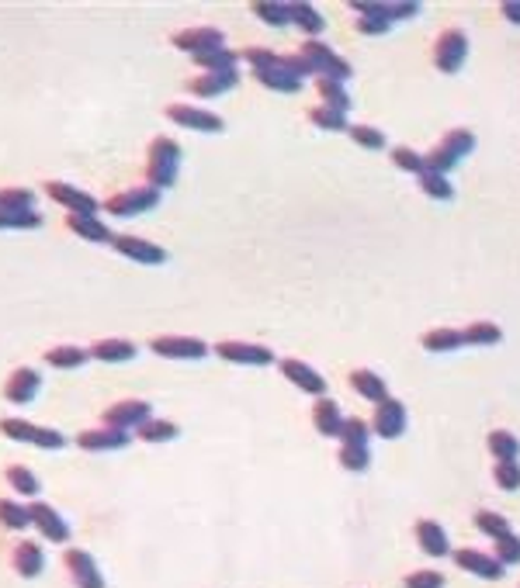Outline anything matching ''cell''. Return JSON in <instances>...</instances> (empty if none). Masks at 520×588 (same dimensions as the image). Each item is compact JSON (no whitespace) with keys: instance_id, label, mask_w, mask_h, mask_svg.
I'll list each match as a JSON object with an SVG mask.
<instances>
[{"instance_id":"1","label":"cell","mask_w":520,"mask_h":588,"mask_svg":"<svg viewBox=\"0 0 520 588\" xmlns=\"http://www.w3.org/2000/svg\"><path fill=\"white\" fill-rule=\"evenodd\" d=\"M177 166H181V146L170 135H157L146 146V184L167 190L177 184Z\"/></svg>"},{"instance_id":"2","label":"cell","mask_w":520,"mask_h":588,"mask_svg":"<svg viewBox=\"0 0 520 588\" xmlns=\"http://www.w3.org/2000/svg\"><path fill=\"white\" fill-rule=\"evenodd\" d=\"M160 205V190L150 184H139V187H126V190H115L111 197L101 201V212L115 218H135V215H146Z\"/></svg>"},{"instance_id":"3","label":"cell","mask_w":520,"mask_h":588,"mask_svg":"<svg viewBox=\"0 0 520 588\" xmlns=\"http://www.w3.org/2000/svg\"><path fill=\"white\" fill-rule=\"evenodd\" d=\"M0 436L14 439V443H32L38 450H63L66 436L56 430V426H38V423H28V419H0Z\"/></svg>"},{"instance_id":"4","label":"cell","mask_w":520,"mask_h":588,"mask_svg":"<svg viewBox=\"0 0 520 588\" xmlns=\"http://www.w3.org/2000/svg\"><path fill=\"white\" fill-rule=\"evenodd\" d=\"M212 353L219 360H226V364H240V367H267V364H274V350L250 340H223L212 346Z\"/></svg>"},{"instance_id":"5","label":"cell","mask_w":520,"mask_h":588,"mask_svg":"<svg viewBox=\"0 0 520 588\" xmlns=\"http://www.w3.org/2000/svg\"><path fill=\"white\" fill-rule=\"evenodd\" d=\"M302 56H305V60L316 66V77L337 80V84L351 80V62L344 60V56H337V52L326 45L323 38H305V45H302Z\"/></svg>"},{"instance_id":"6","label":"cell","mask_w":520,"mask_h":588,"mask_svg":"<svg viewBox=\"0 0 520 588\" xmlns=\"http://www.w3.org/2000/svg\"><path fill=\"white\" fill-rule=\"evenodd\" d=\"M468 60V35L461 28H444L434 42V66L441 73H458Z\"/></svg>"},{"instance_id":"7","label":"cell","mask_w":520,"mask_h":588,"mask_svg":"<svg viewBox=\"0 0 520 588\" xmlns=\"http://www.w3.org/2000/svg\"><path fill=\"white\" fill-rule=\"evenodd\" d=\"M153 415V408L146 399H118L115 405H108L104 408V415H101V426H111V430H139L146 419Z\"/></svg>"},{"instance_id":"8","label":"cell","mask_w":520,"mask_h":588,"mask_svg":"<svg viewBox=\"0 0 520 588\" xmlns=\"http://www.w3.org/2000/svg\"><path fill=\"white\" fill-rule=\"evenodd\" d=\"M167 118L188 132H205V135H219L226 122L215 115V111H205V108H195V104H167Z\"/></svg>"},{"instance_id":"9","label":"cell","mask_w":520,"mask_h":588,"mask_svg":"<svg viewBox=\"0 0 520 588\" xmlns=\"http://www.w3.org/2000/svg\"><path fill=\"white\" fill-rule=\"evenodd\" d=\"M150 350L157 357H167V360H201V357L212 353V346L198 340V336H153Z\"/></svg>"},{"instance_id":"10","label":"cell","mask_w":520,"mask_h":588,"mask_svg":"<svg viewBox=\"0 0 520 588\" xmlns=\"http://www.w3.org/2000/svg\"><path fill=\"white\" fill-rule=\"evenodd\" d=\"M63 568H66V575H69V582L77 588H108L94 554H87V551H80V547H69V551H66Z\"/></svg>"},{"instance_id":"11","label":"cell","mask_w":520,"mask_h":588,"mask_svg":"<svg viewBox=\"0 0 520 588\" xmlns=\"http://www.w3.org/2000/svg\"><path fill=\"white\" fill-rule=\"evenodd\" d=\"M170 42H174V49L191 52V56L212 52V49H226V35H223V28H212V25H195V28L174 31Z\"/></svg>"},{"instance_id":"12","label":"cell","mask_w":520,"mask_h":588,"mask_svg":"<svg viewBox=\"0 0 520 588\" xmlns=\"http://www.w3.org/2000/svg\"><path fill=\"white\" fill-rule=\"evenodd\" d=\"M111 246L118 249L126 260H132V263H146V267L167 263V249H163L160 243L139 239V236H129V232H115V236H111Z\"/></svg>"},{"instance_id":"13","label":"cell","mask_w":520,"mask_h":588,"mask_svg":"<svg viewBox=\"0 0 520 588\" xmlns=\"http://www.w3.org/2000/svg\"><path fill=\"white\" fill-rule=\"evenodd\" d=\"M45 194L56 201V205H63L66 215H98L101 212V201H94L87 190H80V187L73 184H63V181H49L45 184Z\"/></svg>"},{"instance_id":"14","label":"cell","mask_w":520,"mask_h":588,"mask_svg":"<svg viewBox=\"0 0 520 588\" xmlns=\"http://www.w3.org/2000/svg\"><path fill=\"white\" fill-rule=\"evenodd\" d=\"M371 433L382 436V439H399L406 433V405L399 399H386V402L375 405V419H371Z\"/></svg>"},{"instance_id":"15","label":"cell","mask_w":520,"mask_h":588,"mask_svg":"<svg viewBox=\"0 0 520 588\" xmlns=\"http://www.w3.org/2000/svg\"><path fill=\"white\" fill-rule=\"evenodd\" d=\"M132 443V436L126 430H111V426H94L77 433V447L84 454H111V450H126Z\"/></svg>"},{"instance_id":"16","label":"cell","mask_w":520,"mask_h":588,"mask_svg":"<svg viewBox=\"0 0 520 588\" xmlns=\"http://www.w3.org/2000/svg\"><path fill=\"white\" fill-rule=\"evenodd\" d=\"M278 367H281V374L292 381L298 391H305V395H313V399H323L326 395V377L316 371V367H309L305 360L285 357V360H278Z\"/></svg>"},{"instance_id":"17","label":"cell","mask_w":520,"mask_h":588,"mask_svg":"<svg viewBox=\"0 0 520 588\" xmlns=\"http://www.w3.org/2000/svg\"><path fill=\"white\" fill-rule=\"evenodd\" d=\"M455 564L461 571H468V575H475V578H486V582H500V578L507 575V564H500L492 554H483V551H475V547L455 551Z\"/></svg>"},{"instance_id":"18","label":"cell","mask_w":520,"mask_h":588,"mask_svg":"<svg viewBox=\"0 0 520 588\" xmlns=\"http://www.w3.org/2000/svg\"><path fill=\"white\" fill-rule=\"evenodd\" d=\"M28 512H32V527L38 529V536H45L49 544H66L69 540V527L60 516V509H53L49 502H32Z\"/></svg>"},{"instance_id":"19","label":"cell","mask_w":520,"mask_h":588,"mask_svg":"<svg viewBox=\"0 0 520 588\" xmlns=\"http://www.w3.org/2000/svg\"><path fill=\"white\" fill-rule=\"evenodd\" d=\"M42 388V374L35 367H14L11 377L4 381V399L11 405H28Z\"/></svg>"},{"instance_id":"20","label":"cell","mask_w":520,"mask_h":588,"mask_svg":"<svg viewBox=\"0 0 520 588\" xmlns=\"http://www.w3.org/2000/svg\"><path fill=\"white\" fill-rule=\"evenodd\" d=\"M236 84H240V69H226V73H198V77H191L184 87H188V93H195V97H201V101H208V97H223V93H229Z\"/></svg>"},{"instance_id":"21","label":"cell","mask_w":520,"mask_h":588,"mask_svg":"<svg viewBox=\"0 0 520 588\" xmlns=\"http://www.w3.org/2000/svg\"><path fill=\"white\" fill-rule=\"evenodd\" d=\"M413 536H417V547H420L427 558H448V554H451L448 533H444L441 523H434V520H420V523L413 527Z\"/></svg>"},{"instance_id":"22","label":"cell","mask_w":520,"mask_h":588,"mask_svg":"<svg viewBox=\"0 0 520 588\" xmlns=\"http://www.w3.org/2000/svg\"><path fill=\"white\" fill-rule=\"evenodd\" d=\"M91 360H101V364H126L139 353V346L132 340H118V336H108V340H94L87 346Z\"/></svg>"},{"instance_id":"23","label":"cell","mask_w":520,"mask_h":588,"mask_svg":"<svg viewBox=\"0 0 520 588\" xmlns=\"http://www.w3.org/2000/svg\"><path fill=\"white\" fill-rule=\"evenodd\" d=\"M354 11H358V21H354V28L361 35H386L392 28L389 21V7L382 4V0H371V4H351Z\"/></svg>"},{"instance_id":"24","label":"cell","mask_w":520,"mask_h":588,"mask_svg":"<svg viewBox=\"0 0 520 588\" xmlns=\"http://www.w3.org/2000/svg\"><path fill=\"white\" fill-rule=\"evenodd\" d=\"M11 568H14L21 578H38V575H42V568H45V554H42V547H38L35 540H21V544L14 547V554H11Z\"/></svg>"},{"instance_id":"25","label":"cell","mask_w":520,"mask_h":588,"mask_svg":"<svg viewBox=\"0 0 520 588\" xmlns=\"http://www.w3.org/2000/svg\"><path fill=\"white\" fill-rule=\"evenodd\" d=\"M313 426H316V433L320 436H337L340 439V430H344V415H340V405L333 402V399H316L313 405Z\"/></svg>"},{"instance_id":"26","label":"cell","mask_w":520,"mask_h":588,"mask_svg":"<svg viewBox=\"0 0 520 588\" xmlns=\"http://www.w3.org/2000/svg\"><path fill=\"white\" fill-rule=\"evenodd\" d=\"M87 360H91V353L84 346H73V342H60L53 350H45V364L56 371H80Z\"/></svg>"},{"instance_id":"27","label":"cell","mask_w":520,"mask_h":588,"mask_svg":"<svg viewBox=\"0 0 520 588\" xmlns=\"http://www.w3.org/2000/svg\"><path fill=\"white\" fill-rule=\"evenodd\" d=\"M254 80H257L260 87L278 91V93H298L302 91V80L292 77L285 66H264V69H254Z\"/></svg>"},{"instance_id":"28","label":"cell","mask_w":520,"mask_h":588,"mask_svg":"<svg viewBox=\"0 0 520 588\" xmlns=\"http://www.w3.org/2000/svg\"><path fill=\"white\" fill-rule=\"evenodd\" d=\"M288 21H292L295 28H302L309 38H320L326 28L323 14L313 7V4H305V0H292L288 4Z\"/></svg>"},{"instance_id":"29","label":"cell","mask_w":520,"mask_h":588,"mask_svg":"<svg viewBox=\"0 0 520 588\" xmlns=\"http://www.w3.org/2000/svg\"><path fill=\"white\" fill-rule=\"evenodd\" d=\"M66 229L73 232V236H80V239H87V243H111V229L101 222L98 215H66Z\"/></svg>"},{"instance_id":"30","label":"cell","mask_w":520,"mask_h":588,"mask_svg":"<svg viewBox=\"0 0 520 588\" xmlns=\"http://www.w3.org/2000/svg\"><path fill=\"white\" fill-rule=\"evenodd\" d=\"M351 388L358 391L361 399H368V402H386L389 399V384L378 377L375 371H368V367H358V371H351Z\"/></svg>"},{"instance_id":"31","label":"cell","mask_w":520,"mask_h":588,"mask_svg":"<svg viewBox=\"0 0 520 588\" xmlns=\"http://www.w3.org/2000/svg\"><path fill=\"white\" fill-rule=\"evenodd\" d=\"M191 60L201 73H226V69H236L240 52L226 45V49H212V52H201V56H191Z\"/></svg>"},{"instance_id":"32","label":"cell","mask_w":520,"mask_h":588,"mask_svg":"<svg viewBox=\"0 0 520 588\" xmlns=\"http://www.w3.org/2000/svg\"><path fill=\"white\" fill-rule=\"evenodd\" d=\"M177 433H181V426H177V423H170V419H157V415H150V419L135 430V436H139L142 443H170V439H177Z\"/></svg>"},{"instance_id":"33","label":"cell","mask_w":520,"mask_h":588,"mask_svg":"<svg viewBox=\"0 0 520 588\" xmlns=\"http://www.w3.org/2000/svg\"><path fill=\"white\" fill-rule=\"evenodd\" d=\"M0 527L14 529V533L28 529L32 527V512H28V505H21V502H14V498H0Z\"/></svg>"},{"instance_id":"34","label":"cell","mask_w":520,"mask_h":588,"mask_svg":"<svg viewBox=\"0 0 520 588\" xmlns=\"http://www.w3.org/2000/svg\"><path fill=\"white\" fill-rule=\"evenodd\" d=\"M420 342L430 353H451L458 346H465V336H461V329H430V333H423Z\"/></svg>"},{"instance_id":"35","label":"cell","mask_w":520,"mask_h":588,"mask_svg":"<svg viewBox=\"0 0 520 588\" xmlns=\"http://www.w3.org/2000/svg\"><path fill=\"white\" fill-rule=\"evenodd\" d=\"M461 336H465V346H496L503 342V329L496 322H472L461 329Z\"/></svg>"},{"instance_id":"36","label":"cell","mask_w":520,"mask_h":588,"mask_svg":"<svg viewBox=\"0 0 520 588\" xmlns=\"http://www.w3.org/2000/svg\"><path fill=\"white\" fill-rule=\"evenodd\" d=\"M437 146H441V149H444V153H448L458 163V159H465V156L475 149V135H472L468 128H451V132H448V135H444Z\"/></svg>"},{"instance_id":"37","label":"cell","mask_w":520,"mask_h":588,"mask_svg":"<svg viewBox=\"0 0 520 588\" xmlns=\"http://www.w3.org/2000/svg\"><path fill=\"white\" fill-rule=\"evenodd\" d=\"M489 454L496 461H517L520 457V439L510 430H492L489 433Z\"/></svg>"},{"instance_id":"38","label":"cell","mask_w":520,"mask_h":588,"mask_svg":"<svg viewBox=\"0 0 520 588\" xmlns=\"http://www.w3.org/2000/svg\"><path fill=\"white\" fill-rule=\"evenodd\" d=\"M4 478L11 481V488L18 492V495H28L35 498L38 495V488H42V481L32 474V467H25V464H11L7 471H4Z\"/></svg>"},{"instance_id":"39","label":"cell","mask_w":520,"mask_h":588,"mask_svg":"<svg viewBox=\"0 0 520 588\" xmlns=\"http://www.w3.org/2000/svg\"><path fill=\"white\" fill-rule=\"evenodd\" d=\"M250 11L257 14L264 25H271V28L292 25V21H288V4H281V0H254Z\"/></svg>"},{"instance_id":"40","label":"cell","mask_w":520,"mask_h":588,"mask_svg":"<svg viewBox=\"0 0 520 588\" xmlns=\"http://www.w3.org/2000/svg\"><path fill=\"white\" fill-rule=\"evenodd\" d=\"M417 184H420L423 194L434 197V201H451V197H455V187H451V181H448L444 173H430V170H423L420 177H417Z\"/></svg>"},{"instance_id":"41","label":"cell","mask_w":520,"mask_h":588,"mask_svg":"<svg viewBox=\"0 0 520 588\" xmlns=\"http://www.w3.org/2000/svg\"><path fill=\"white\" fill-rule=\"evenodd\" d=\"M0 212H35V190H28V187H4L0 190Z\"/></svg>"},{"instance_id":"42","label":"cell","mask_w":520,"mask_h":588,"mask_svg":"<svg viewBox=\"0 0 520 588\" xmlns=\"http://www.w3.org/2000/svg\"><path fill=\"white\" fill-rule=\"evenodd\" d=\"M316 93L323 97L326 108H333V111H344V115H347V108H351V97L344 93V84H337V80H326V77H316Z\"/></svg>"},{"instance_id":"43","label":"cell","mask_w":520,"mask_h":588,"mask_svg":"<svg viewBox=\"0 0 520 588\" xmlns=\"http://www.w3.org/2000/svg\"><path fill=\"white\" fill-rule=\"evenodd\" d=\"M340 467L344 471H354V474H361V471H368V464H371V450L368 447H361V443H340Z\"/></svg>"},{"instance_id":"44","label":"cell","mask_w":520,"mask_h":588,"mask_svg":"<svg viewBox=\"0 0 520 588\" xmlns=\"http://www.w3.org/2000/svg\"><path fill=\"white\" fill-rule=\"evenodd\" d=\"M347 132H351V139L358 142L361 149L378 153V149H386V146H389V139H386V132H382V128H371V125H351Z\"/></svg>"},{"instance_id":"45","label":"cell","mask_w":520,"mask_h":588,"mask_svg":"<svg viewBox=\"0 0 520 588\" xmlns=\"http://www.w3.org/2000/svg\"><path fill=\"white\" fill-rule=\"evenodd\" d=\"M309 122L316 125V128H326V132H347V128H351L344 111H333V108H326V104L309 111Z\"/></svg>"},{"instance_id":"46","label":"cell","mask_w":520,"mask_h":588,"mask_svg":"<svg viewBox=\"0 0 520 588\" xmlns=\"http://www.w3.org/2000/svg\"><path fill=\"white\" fill-rule=\"evenodd\" d=\"M475 527L483 529V536H492V540H500V536L514 533L507 516H500V512H489V509H479V512H475Z\"/></svg>"},{"instance_id":"47","label":"cell","mask_w":520,"mask_h":588,"mask_svg":"<svg viewBox=\"0 0 520 588\" xmlns=\"http://www.w3.org/2000/svg\"><path fill=\"white\" fill-rule=\"evenodd\" d=\"M389 159L395 163V166H399V170L413 173V177H420V173H423V153L410 149V146H395V149H389Z\"/></svg>"},{"instance_id":"48","label":"cell","mask_w":520,"mask_h":588,"mask_svg":"<svg viewBox=\"0 0 520 588\" xmlns=\"http://www.w3.org/2000/svg\"><path fill=\"white\" fill-rule=\"evenodd\" d=\"M492 478H496V485H500L503 492H517L520 488V464L517 461H496Z\"/></svg>"},{"instance_id":"49","label":"cell","mask_w":520,"mask_h":588,"mask_svg":"<svg viewBox=\"0 0 520 588\" xmlns=\"http://www.w3.org/2000/svg\"><path fill=\"white\" fill-rule=\"evenodd\" d=\"M368 439H371V426L358 419V415H351V419H344V430H340V443H361V447H368Z\"/></svg>"},{"instance_id":"50","label":"cell","mask_w":520,"mask_h":588,"mask_svg":"<svg viewBox=\"0 0 520 588\" xmlns=\"http://www.w3.org/2000/svg\"><path fill=\"white\" fill-rule=\"evenodd\" d=\"M42 225V215L38 212H0V229H38Z\"/></svg>"},{"instance_id":"51","label":"cell","mask_w":520,"mask_h":588,"mask_svg":"<svg viewBox=\"0 0 520 588\" xmlns=\"http://www.w3.org/2000/svg\"><path fill=\"white\" fill-rule=\"evenodd\" d=\"M492 544H496L492 558L500 560V564H520V536L507 533V536H500V540H492Z\"/></svg>"},{"instance_id":"52","label":"cell","mask_w":520,"mask_h":588,"mask_svg":"<svg viewBox=\"0 0 520 588\" xmlns=\"http://www.w3.org/2000/svg\"><path fill=\"white\" fill-rule=\"evenodd\" d=\"M423 170H430V173H444V177H448V173L455 170V159L444 153L441 146H434L430 153L423 156Z\"/></svg>"},{"instance_id":"53","label":"cell","mask_w":520,"mask_h":588,"mask_svg":"<svg viewBox=\"0 0 520 588\" xmlns=\"http://www.w3.org/2000/svg\"><path fill=\"white\" fill-rule=\"evenodd\" d=\"M444 585H448L444 575H441V571H430V568L406 575V588H444Z\"/></svg>"},{"instance_id":"54","label":"cell","mask_w":520,"mask_h":588,"mask_svg":"<svg viewBox=\"0 0 520 588\" xmlns=\"http://www.w3.org/2000/svg\"><path fill=\"white\" fill-rule=\"evenodd\" d=\"M281 66H285L292 77H298V80H305V77H316V66L305 60L302 52H288V56H281Z\"/></svg>"},{"instance_id":"55","label":"cell","mask_w":520,"mask_h":588,"mask_svg":"<svg viewBox=\"0 0 520 588\" xmlns=\"http://www.w3.org/2000/svg\"><path fill=\"white\" fill-rule=\"evenodd\" d=\"M389 7V21H406V18H417L420 4L417 0H402V4H386Z\"/></svg>"},{"instance_id":"56","label":"cell","mask_w":520,"mask_h":588,"mask_svg":"<svg viewBox=\"0 0 520 588\" xmlns=\"http://www.w3.org/2000/svg\"><path fill=\"white\" fill-rule=\"evenodd\" d=\"M500 11H503V18H507V21L520 25V0H503V4H500Z\"/></svg>"}]
</instances>
